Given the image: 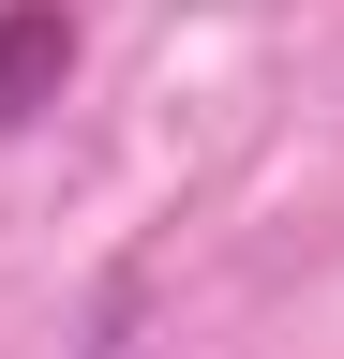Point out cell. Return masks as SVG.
Instances as JSON below:
<instances>
[{"mask_svg":"<svg viewBox=\"0 0 344 359\" xmlns=\"http://www.w3.org/2000/svg\"><path fill=\"white\" fill-rule=\"evenodd\" d=\"M75 75V0H0V135H30Z\"/></svg>","mask_w":344,"mask_h":359,"instance_id":"6da1fadb","label":"cell"},{"mask_svg":"<svg viewBox=\"0 0 344 359\" xmlns=\"http://www.w3.org/2000/svg\"><path fill=\"white\" fill-rule=\"evenodd\" d=\"M90 359H135V285L105 299V330H90Z\"/></svg>","mask_w":344,"mask_h":359,"instance_id":"7a4b0ae2","label":"cell"}]
</instances>
